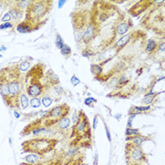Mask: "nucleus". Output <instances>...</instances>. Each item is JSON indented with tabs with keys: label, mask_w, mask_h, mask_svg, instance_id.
Instances as JSON below:
<instances>
[{
	"label": "nucleus",
	"mask_w": 165,
	"mask_h": 165,
	"mask_svg": "<svg viewBox=\"0 0 165 165\" xmlns=\"http://www.w3.org/2000/svg\"><path fill=\"white\" fill-rule=\"evenodd\" d=\"M125 161L128 165H145L148 162L147 156L144 150L130 142L125 144Z\"/></svg>",
	"instance_id": "nucleus-5"
},
{
	"label": "nucleus",
	"mask_w": 165,
	"mask_h": 165,
	"mask_svg": "<svg viewBox=\"0 0 165 165\" xmlns=\"http://www.w3.org/2000/svg\"><path fill=\"white\" fill-rule=\"evenodd\" d=\"M134 35H135V32H131V33H128V34H125V35L121 37L112 46V48L115 50V52L119 53L120 51H122L123 49L131 42V40L133 39Z\"/></svg>",
	"instance_id": "nucleus-10"
},
{
	"label": "nucleus",
	"mask_w": 165,
	"mask_h": 165,
	"mask_svg": "<svg viewBox=\"0 0 165 165\" xmlns=\"http://www.w3.org/2000/svg\"><path fill=\"white\" fill-rule=\"evenodd\" d=\"M57 144L58 140L52 137H37L24 142L22 144V150L43 157L45 154L53 151Z\"/></svg>",
	"instance_id": "nucleus-4"
},
{
	"label": "nucleus",
	"mask_w": 165,
	"mask_h": 165,
	"mask_svg": "<svg viewBox=\"0 0 165 165\" xmlns=\"http://www.w3.org/2000/svg\"><path fill=\"white\" fill-rule=\"evenodd\" d=\"M115 117H116L117 119H119L120 117H122V115H121V114H117V115H115Z\"/></svg>",
	"instance_id": "nucleus-45"
},
{
	"label": "nucleus",
	"mask_w": 165,
	"mask_h": 165,
	"mask_svg": "<svg viewBox=\"0 0 165 165\" xmlns=\"http://www.w3.org/2000/svg\"><path fill=\"white\" fill-rule=\"evenodd\" d=\"M41 101H42L43 105L45 106V108H47V107H49L53 103V99L50 96H49V95H43V98L41 99Z\"/></svg>",
	"instance_id": "nucleus-27"
},
{
	"label": "nucleus",
	"mask_w": 165,
	"mask_h": 165,
	"mask_svg": "<svg viewBox=\"0 0 165 165\" xmlns=\"http://www.w3.org/2000/svg\"><path fill=\"white\" fill-rule=\"evenodd\" d=\"M43 157H41L39 155H36V154H29V155H26L24 157V161L26 163H29V164H34V163H37L39 162L40 161H42V158Z\"/></svg>",
	"instance_id": "nucleus-18"
},
{
	"label": "nucleus",
	"mask_w": 165,
	"mask_h": 165,
	"mask_svg": "<svg viewBox=\"0 0 165 165\" xmlns=\"http://www.w3.org/2000/svg\"><path fill=\"white\" fill-rule=\"evenodd\" d=\"M132 109H135V111H137V112L142 113V112H144V111H150L151 107L150 106H135V107L133 106V107H132Z\"/></svg>",
	"instance_id": "nucleus-28"
},
{
	"label": "nucleus",
	"mask_w": 165,
	"mask_h": 165,
	"mask_svg": "<svg viewBox=\"0 0 165 165\" xmlns=\"http://www.w3.org/2000/svg\"><path fill=\"white\" fill-rule=\"evenodd\" d=\"M10 20H12V16H10V14L9 13V12H7L6 13H5L2 18H1V21L3 22V23H7V22H10Z\"/></svg>",
	"instance_id": "nucleus-36"
},
{
	"label": "nucleus",
	"mask_w": 165,
	"mask_h": 165,
	"mask_svg": "<svg viewBox=\"0 0 165 165\" xmlns=\"http://www.w3.org/2000/svg\"><path fill=\"white\" fill-rule=\"evenodd\" d=\"M7 76L9 79V92L10 97L6 102V105L12 109H20L19 96L23 92L24 80L21 75L18 65L7 66Z\"/></svg>",
	"instance_id": "nucleus-2"
},
{
	"label": "nucleus",
	"mask_w": 165,
	"mask_h": 165,
	"mask_svg": "<svg viewBox=\"0 0 165 165\" xmlns=\"http://www.w3.org/2000/svg\"><path fill=\"white\" fill-rule=\"evenodd\" d=\"M132 27H133V23L132 21L128 18V19H123L122 21H120L119 23L115 26V35L117 36H124L125 35L126 32H128Z\"/></svg>",
	"instance_id": "nucleus-9"
},
{
	"label": "nucleus",
	"mask_w": 165,
	"mask_h": 165,
	"mask_svg": "<svg viewBox=\"0 0 165 165\" xmlns=\"http://www.w3.org/2000/svg\"><path fill=\"white\" fill-rule=\"evenodd\" d=\"M95 53L93 52L92 50H91V48H86L84 50H82V56L85 57V58H91L92 56H95Z\"/></svg>",
	"instance_id": "nucleus-31"
},
{
	"label": "nucleus",
	"mask_w": 165,
	"mask_h": 165,
	"mask_svg": "<svg viewBox=\"0 0 165 165\" xmlns=\"http://www.w3.org/2000/svg\"><path fill=\"white\" fill-rule=\"evenodd\" d=\"M46 131V128H35L33 129L30 134H33V135H40L41 133H43V132Z\"/></svg>",
	"instance_id": "nucleus-33"
},
{
	"label": "nucleus",
	"mask_w": 165,
	"mask_h": 165,
	"mask_svg": "<svg viewBox=\"0 0 165 165\" xmlns=\"http://www.w3.org/2000/svg\"><path fill=\"white\" fill-rule=\"evenodd\" d=\"M96 103H97V100L93 97H87L84 100L85 105L88 107H92V108L95 107V104H96Z\"/></svg>",
	"instance_id": "nucleus-30"
},
{
	"label": "nucleus",
	"mask_w": 165,
	"mask_h": 165,
	"mask_svg": "<svg viewBox=\"0 0 165 165\" xmlns=\"http://www.w3.org/2000/svg\"><path fill=\"white\" fill-rule=\"evenodd\" d=\"M153 3L154 1H140L137 3V5H135L134 7H132L128 10V12L132 16H138L139 14L144 12L148 7H150Z\"/></svg>",
	"instance_id": "nucleus-12"
},
{
	"label": "nucleus",
	"mask_w": 165,
	"mask_h": 165,
	"mask_svg": "<svg viewBox=\"0 0 165 165\" xmlns=\"http://www.w3.org/2000/svg\"><path fill=\"white\" fill-rule=\"evenodd\" d=\"M138 134H140L139 128H126V129H125V136L126 137H130V136H134V135H138Z\"/></svg>",
	"instance_id": "nucleus-26"
},
{
	"label": "nucleus",
	"mask_w": 165,
	"mask_h": 165,
	"mask_svg": "<svg viewBox=\"0 0 165 165\" xmlns=\"http://www.w3.org/2000/svg\"><path fill=\"white\" fill-rule=\"evenodd\" d=\"M98 119H99V116H98V115H95V116L93 117V122H92V129H95V128H96L97 124H98Z\"/></svg>",
	"instance_id": "nucleus-37"
},
{
	"label": "nucleus",
	"mask_w": 165,
	"mask_h": 165,
	"mask_svg": "<svg viewBox=\"0 0 165 165\" xmlns=\"http://www.w3.org/2000/svg\"><path fill=\"white\" fill-rule=\"evenodd\" d=\"M2 57H3V56H2V55H1V54H0V59H1Z\"/></svg>",
	"instance_id": "nucleus-48"
},
{
	"label": "nucleus",
	"mask_w": 165,
	"mask_h": 165,
	"mask_svg": "<svg viewBox=\"0 0 165 165\" xmlns=\"http://www.w3.org/2000/svg\"><path fill=\"white\" fill-rule=\"evenodd\" d=\"M95 165H97L98 163V154H95Z\"/></svg>",
	"instance_id": "nucleus-44"
},
{
	"label": "nucleus",
	"mask_w": 165,
	"mask_h": 165,
	"mask_svg": "<svg viewBox=\"0 0 165 165\" xmlns=\"http://www.w3.org/2000/svg\"><path fill=\"white\" fill-rule=\"evenodd\" d=\"M19 104H20V109H26L27 107L29 106V95L25 92H22L19 96Z\"/></svg>",
	"instance_id": "nucleus-19"
},
{
	"label": "nucleus",
	"mask_w": 165,
	"mask_h": 165,
	"mask_svg": "<svg viewBox=\"0 0 165 165\" xmlns=\"http://www.w3.org/2000/svg\"><path fill=\"white\" fill-rule=\"evenodd\" d=\"M91 73L95 76V78L97 79L99 76H102L103 67L98 63H92V64H91Z\"/></svg>",
	"instance_id": "nucleus-21"
},
{
	"label": "nucleus",
	"mask_w": 165,
	"mask_h": 165,
	"mask_svg": "<svg viewBox=\"0 0 165 165\" xmlns=\"http://www.w3.org/2000/svg\"><path fill=\"white\" fill-rule=\"evenodd\" d=\"M70 124H71V119L68 116H66V117H64L62 119H60L56 125H53V128H56V126H57L59 129L64 130V129H67L69 128Z\"/></svg>",
	"instance_id": "nucleus-17"
},
{
	"label": "nucleus",
	"mask_w": 165,
	"mask_h": 165,
	"mask_svg": "<svg viewBox=\"0 0 165 165\" xmlns=\"http://www.w3.org/2000/svg\"><path fill=\"white\" fill-rule=\"evenodd\" d=\"M60 54L64 57H70L71 54H72V49H71V47L68 45L64 43V45L60 48Z\"/></svg>",
	"instance_id": "nucleus-23"
},
{
	"label": "nucleus",
	"mask_w": 165,
	"mask_h": 165,
	"mask_svg": "<svg viewBox=\"0 0 165 165\" xmlns=\"http://www.w3.org/2000/svg\"><path fill=\"white\" fill-rule=\"evenodd\" d=\"M12 1H0V14L2 13L3 10L6 9L9 5H10Z\"/></svg>",
	"instance_id": "nucleus-34"
},
{
	"label": "nucleus",
	"mask_w": 165,
	"mask_h": 165,
	"mask_svg": "<svg viewBox=\"0 0 165 165\" xmlns=\"http://www.w3.org/2000/svg\"><path fill=\"white\" fill-rule=\"evenodd\" d=\"M126 142H130L131 144H133L135 146H138V147H141V145L142 144V142L144 141H147L149 140V138H147V137L142 135L141 133L138 134V135H134V136H130V137H126L125 138Z\"/></svg>",
	"instance_id": "nucleus-14"
},
{
	"label": "nucleus",
	"mask_w": 165,
	"mask_h": 165,
	"mask_svg": "<svg viewBox=\"0 0 165 165\" xmlns=\"http://www.w3.org/2000/svg\"><path fill=\"white\" fill-rule=\"evenodd\" d=\"M47 89L45 83H43L41 81H37L35 83H32L26 87V95L30 97H38L43 95V92Z\"/></svg>",
	"instance_id": "nucleus-8"
},
{
	"label": "nucleus",
	"mask_w": 165,
	"mask_h": 165,
	"mask_svg": "<svg viewBox=\"0 0 165 165\" xmlns=\"http://www.w3.org/2000/svg\"><path fill=\"white\" fill-rule=\"evenodd\" d=\"M159 95V92H149L148 93L144 95V98L142 99V104H145V105L149 106V104L153 103L154 100L157 98V96Z\"/></svg>",
	"instance_id": "nucleus-20"
},
{
	"label": "nucleus",
	"mask_w": 165,
	"mask_h": 165,
	"mask_svg": "<svg viewBox=\"0 0 165 165\" xmlns=\"http://www.w3.org/2000/svg\"><path fill=\"white\" fill-rule=\"evenodd\" d=\"M13 27H14V25L12 22H7V23H3L0 25V29L1 30H5L8 29H13Z\"/></svg>",
	"instance_id": "nucleus-32"
},
{
	"label": "nucleus",
	"mask_w": 165,
	"mask_h": 165,
	"mask_svg": "<svg viewBox=\"0 0 165 165\" xmlns=\"http://www.w3.org/2000/svg\"><path fill=\"white\" fill-rule=\"evenodd\" d=\"M2 51V49H1V47H0V52H1Z\"/></svg>",
	"instance_id": "nucleus-49"
},
{
	"label": "nucleus",
	"mask_w": 165,
	"mask_h": 165,
	"mask_svg": "<svg viewBox=\"0 0 165 165\" xmlns=\"http://www.w3.org/2000/svg\"><path fill=\"white\" fill-rule=\"evenodd\" d=\"M105 129H106V135H107V138L109 142H111V131H109V128L105 125Z\"/></svg>",
	"instance_id": "nucleus-38"
},
{
	"label": "nucleus",
	"mask_w": 165,
	"mask_h": 165,
	"mask_svg": "<svg viewBox=\"0 0 165 165\" xmlns=\"http://www.w3.org/2000/svg\"><path fill=\"white\" fill-rule=\"evenodd\" d=\"M62 162L59 161V158H51V159H43V161H40L39 162L34 163V164H29V163H26V162H22L20 165H60Z\"/></svg>",
	"instance_id": "nucleus-15"
},
{
	"label": "nucleus",
	"mask_w": 165,
	"mask_h": 165,
	"mask_svg": "<svg viewBox=\"0 0 165 165\" xmlns=\"http://www.w3.org/2000/svg\"><path fill=\"white\" fill-rule=\"evenodd\" d=\"M9 13L12 16V20H13L14 22H22V19L24 18L25 16V10H22L20 9H18L16 6L13 5V1L10 2V5L9 7Z\"/></svg>",
	"instance_id": "nucleus-13"
},
{
	"label": "nucleus",
	"mask_w": 165,
	"mask_h": 165,
	"mask_svg": "<svg viewBox=\"0 0 165 165\" xmlns=\"http://www.w3.org/2000/svg\"><path fill=\"white\" fill-rule=\"evenodd\" d=\"M72 144L75 147H92V129L90 121L83 109L78 112V120L72 128Z\"/></svg>",
	"instance_id": "nucleus-1"
},
{
	"label": "nucleus",
	"mask_w": 165,
	"mask_h": 165,
	"mask_svg": "<svg viewBox=\"0 0 165 165\" xmlns=\"http://www.w3.org/2000/svg\"><path fill=\"white\" fill-rule=\"evenodd\" d=\"M66 3V1H63V0H62V1H59L58 2V4H59V8L60 9V8H62V6H63V5Z\"/></svg>",
	"instance_id": "nucleus-41"
},
{
	"label": "nucleus",
	"mask_w": 165,
	"mask_h": 165,
	"mask_svg": "<svg viewBox=\"0 0 165 165\" xmlns=\"http://www.w3.org/2000/svg\"><path fill=\"white\" fill-rule=\"evenodd\" d=\"M0 95H1L4 102L6 103L10 97L9 92V79L7 76L6 67L0 70Z\"/></svg>",
	"instance_id": "nucleus-7"
},
{
	"label": "nucleus",
	"mask_w": 165,
	"mask_h": 165,
	"mask_svg": "<svg viewBox=\"0 0 165 165\" xmlns=\"http://www.w3.org/2000/svg\"><path fill=\"white\" fill-rule=\"evenodd\" d=\"M158 46V42L155 39H149L145 45V52L148 54H152L155 52Z\"/></svg>",
	"instance_id": "nucleus-16"
},
{
	"label": "nucleus",
	"mask_w": 165,
	"mask_h": 165,
	"mask_svg": "<svg viewBox=\"0 0 165 165\" xmlns=\"http://www.w3.org/2000/svg\"><path fill=\"white\" fill-rule=\"evenodd\" d=\"M78 112L75 111V112L73 113V118H72V121H73L74 125H75L76 122H78Z\"/></svg>",
	"instance_id": "nucleus-39"
},
{
	"label": "nucleus",
	"mask_w": 165,
	"mask_h": 165,
	"mask_svg": "<svg viewBox=\"0 0 165 165\" xmlns=\"http://www.w3.org/2000/svg\"><path fill=\"white\" fill-rule=\"evenodd\" d=\"M42 105V101L39 97H32L29 101V106L32 107V108H39L40 106Z\"/></svg>",
	"instance_id": "nucleus-25"
},
{
	"label": "nucleus",
	"mask_w": 165,
	"mask_h": 165,
	"mask_svg": "<svg viewBox=\"0 0 165 165\" xmlns=\"http://www.w3.org/2000/svg\"><path fill=\"white\" fill-rule=\"evenodd\" d=\"M142 71H144V68H142V67H141L140 69L136 70V73L138 74V76H141V75H142Z\"/></svg>",
	"instance_id": "nucleus-43"
},
{
	"label": "nucleus",
	"mask_w": 165,
	"mask_h": 165,
	"mask_svg": "<svg viewBox=\"0 0 165 165\" xmlns=\"http://www.w3.org/2000/svg\"><path fill=\"white\" fill-rule=\"evenodd\" d=\"M71 84H72L73 87H76L78 85L80 84V80L74 75V76H72V78H71Z\"/></svg>",
	"instance_id": "nucleus-35"
},
{
	"label": "nucleus",
	"mask_w": 165,
	"mask_h": 165,
	"mask_svg": "<svg viewBox=\"0 0 165 165\" xmlns=\"http://www.w3.org/2000/svg\"><path fill=\"white\" fill-rule=\"evenodd\" d=\"M40 27H42V26L34 25V24H32V23H30V22H27V21H22L16 25V30H17L19 33H30L32 31L39 29Z\"/></svg>",
	"instance_id": "nucleus-11"
},
{
	"label": "nucleus",
	"mask_w": 165,
	"mask_h": 165,
	"mask_svg": "<svg viewBox=\"0 0 165 165\" xmlns=\"http://www.w3.org/2000/svg\"><path fill=\"white\" fill-rule=\"evenodd\" d=\"M164 45H165V43L164 42H162L161 43H158V50H161V53H164Z\"/></svg>",
	"instance_id": "nucleus-40"
},
{
	"label": "nucleus",
	"mask_w": 165,
	"mask_h": 165,
	"mask_svg": "<svg viewBox=\"0 0 165 165\" xmlns=\"http://www.w3.org/2000/svg\"><path fill=\"white\" fill-rule=\"evenodd\" d=\"M1 49H2V50H7V48L5 47V46H2V47H1Z\"/></svg>",
	"instance_id": "nucleus-46"
},
{
	"label": "nucleus",
	"mask_w": 165,
	"mask_h": 165,
	"mask_svg": "<svg viewBox=\"0 0 165 165\" xmlns=\"http://www.w3.org/2000/svg\"><path fill=\"white\" fill-rule=\"evenodd\" d=\"M9 142H10V144H12V138L9 139Z\"/></svg>",
	"instance_id": "nucleus-47"
},
{
	"label": "nucleus",
	"mask_w": 165,
	"mask_h": 165,
	"mask_svg": "<svg viewBox=\"0 0 165 165\" xmlns=\"http://www.w3.org/2000/svg\"><path fill=\"white\" fill-rule=\"evenodd\" d=\"M55 43H56V47L60 50V48H62V47L64 45V43H64V41H63V39H62V37L60 36L59 34H57V36H56V41H55Z\"/></svg>",
	"instance_id": "nucleus-29"
},
{
	"label": "nucleus",
	"mask_w": 165,
	"mask_h": 165,
	"mask_svg": "<svg viewBox=\"0 0 165 165\" xmlns=\"http://www.w3.org/2000/svg\"><path fill=\"white\" fill-rule=\"evenodd\" d=\"M18 65V69L20 70V72H26V71H27L29 68H30V62H27V60H24V62H22L21 63L17 64Z\"/></svg>",
	"instance_id": "nucleus-24"
},
{
	"label": "nucleus",
	"mask_w": 165,
	"mask_h": 165,
	"mask_svg": "<svg viewBox=\"0 0 165 165\" xmlns=\"http://www.w3.org/2000/svg\"><path fill=\"white\" fill-rule=\"evenodd\" d=\"M13 114H14V117H15L16 119H19V118L21 117V115H20V113H19V112H18L17 111H15Z\"/></svg>",
	"instance_id": "nucleus-42"
},
{
	"label": "nucleus",
	"mask_w": 165,
	"mask_h": 165,
	"mask_svg": "<svg viewBox=\"0 0 165 165\" xmlns=\"http://www.w3.org/2000/svg\"><path fill=\"white\" fill-rule=\"evenodd\" d=\"M53 6L52 1L45 0H35L31 1L30 5L26 9L25 14V21L30 22L34 25L43 26L46 23L49 13Z\"/></svg>",
	"instance_id": "nucleus-3"
},
{
	"label": "nucleus",
	"mask_w": 165,
	"mask_h": 165,
	"mask_svg": "<svg viewBox=\"0 0 165 165\" xmlns=\"http://www.w3.org/2000/svg\"><path fill=\"white\" fill-rule=\"evenodd\" d=\"M31 1L32 0H27V1H26V0H17V1H13V5L18 9L25 10V9H27V7L30 5Z\"/></svg>",
	"instance_id": "nucleus-22"
},
{
	"label": "nucleus",
	"mask_w": 165,
	"mask_h": 165,
	"mask_svg": "<svg viewBox=\"0 0 165 165\" xmlns=\"http://www.w3.org/2000/svg\"><path fill=\"white\" fill-rule=\"evenodd\" d=\"M98 35H99L98 27L92 21L91 17H89V23H88L86 29H85V31L83 33V36H82L81 43H84L86 46L90 45L92 43V41L95 40Z\"/></svg>",
	"instance_id": "nucleus-6"
}]
</instances>
